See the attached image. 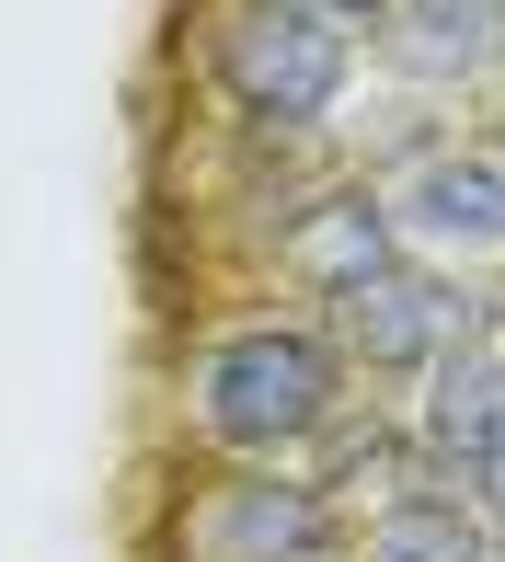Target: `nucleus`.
<instances>
[{
    "label": "nucleus",
    "mask_w": 505,
    "mask_h": 562,
    "mask_svg": "<svg viewBox=\"0 0 505 562\" xmlns=\"http://www.w3.org/2000/svg\"><path fill=\"white\" fill-rule=\"evenodd\" d=\"M334 311H345V356H357L368 379H425L448 345H460V299H448L425 265L368 276V288H357V299H334Z\"/></svg>",
    "instance_id": "nucleus-5"
},
{
    "label": "nucleus",
    "mask_w": 505,
    "mask_h": 562,
    "mask_svg": "<svg viewBox=\"0 0 505 562\" xmlns=\"http://www.w3.org/2000/svg\"><path fill=\"white\" fill-rule=\"evenodd\" d=\"M184 540H195V562H334L345 517L311 471H242L184 517Z\"/></svg>",
    "instance_id": "nucleus-3"
},
{
    "label": "nucleus",
    "mask_w": 505,
    "mask_h": 562,
    "mask_svg": "<svg viewBox=\"0 0 505 562\" xmlns=\"http://www.w3.org/2000/svg\"><path fill=\"white\" fill-rule=\"evenodd\" d=\"M368 562H494V540H483V517H471L460 494L402 482V494L368 517Z\"/></svg>",
    "instance_id": "nucleus-9"
},
{
    "label": "nucleus",
    "mask_w": 505,
    "mask_h": 562,
    "mask_svg": "<svg viewBox=\"0 0 505 562\" xmlns=\"http://www.w3.org/2000/svg\"><path fill=\"white\" fill-rule=\"evenodd\" d=\"M345 69H357V46L334 23L288 12V0H242L218 23V81H231V104L252 126H322L345 104Z\"/></svg>",
    "instance_id": "nucleus-2"
},
{
    "label": "nucleus",
    "mask_w": 505,
    "mask_h": 562,
    "mask_svg": "<svg viewBox=\"0 0 505 562\" xmlns=\"http://www.w3.org/2000/svg\"><path fill=\"white\" fill-rule=\"evenodd\" d=\"M505 437V345L494 334H460L425 368V414H414V448L437 459V471H471Z\"/></svg>",
    "instance_id": "nucleus-6"
},
{
    "label": "nucleus",
    "mask_w": 505,
    "mask_h": 562,
    "mask_svg": "<svg viewBox=\"0 0 505 562\" xmlns=\"http://www.w3.org/2000/svg\"><path fill=\"white\" fill-rule=\"evenodd\" d=\"M379 207L425 252H505V149H425L402 184H379Z\"/></svg>",
    "instance_id": "nucleus-4"
},
{
    "label": "nucleus",
    "mask_w": 505,
    "mask_h": 562,
    "mask_svg": "<svg viewBox=\"0 0 505 562\" xmlns=\"http://www.w3.org/2000/svg\"><path fill=\"white\" fill-rule=\"evenodd\" d=\"M460 482H471V505H483V517L505 528V437H494L483 459H471V471H460Z\"/></svg>",
    "instance_id": "nucleus-12"
},
{
    "label": "nucleus",
    "mask_w": 505,
    "mask_h": 562,
    "mask_svg": "<svg viewBox=\"0 0 505 562\" xmlns=\"http://www.w3.org/2000/svg\"><path fill=\"white\" fill-rule=\"evenodd\" d=\"M276 252H288V276H299V288L357 299L368 276H391V265H402V229H391V207H379L368 184H345V195H322V207L299 218Z\"/></svg>",
    "instance_id": "nucleus-7"
},
{
    "label": "nucleus",
    "mask_w": 505,
    "mask_h": 562,
    "mask_svg": "<svg viewBox=\"0 0 505 562\" xmlns=\"http://www.w3.org/2000/svg\"><path fill=\"white\" fill-rule=\"evenodd\" d=\"M288 12H311V23H334V35L357 46V23H391V0H288Z\"/></svg>",
    "instance_id": "nucleus-11"
},
{
    "label": "nucleus",
    "mask_w": 505,
    "mask_h": 562,
    "mask_svg": "<svg viewBox=\"0 0 505 562\" xmlns=\"http://www.w3.org/2000/svg\"><path fill=\"white\" fill-rule=\"evenodd\" d=\"M345 345L311 334V322H231L207 356H195V425L242 459H288L311 448L322 425L345 414Z\"/></svg>",
    "instance_id": "nucleus-1"
},
{
    "label": "nucleus",
    "mask_w": 505,
    "mask_h": 562,
    "mask_svg": "<svg viewBox=\"0 0 505 562\" xmlns=\"http://www.w3.org/2000/svg\"><path fill=\"white\" fill-rule=\"evenodd\" d=\"M311 448H322V471H311V482H322V494H357V482H368V494H379V505H391V494H402V471H414V459H425V448H414V437H402V425H391V414H357V402H345V414H334V425H322V437H311Z\"/></svg>",
    "instance_id": "nucleus-10"
},
{
    "label": "nucleus",
    "mask_w": 505,
    "mask_h": 562,
    "mask_svg": "<svg viewBox=\"0 0 505 562\" xmlns=\"http://www.w3.org/2000/svg\"><path fill=\"white\" fill-rule=\"evenodd\" d=\"M379 35L402 81H483L505 69V0H391Z\"/></svg>",
    "instance_id": "nucleus-8"
}]
</instances>
